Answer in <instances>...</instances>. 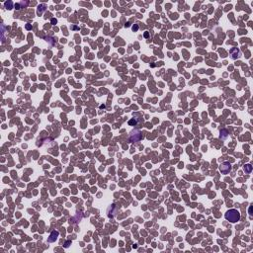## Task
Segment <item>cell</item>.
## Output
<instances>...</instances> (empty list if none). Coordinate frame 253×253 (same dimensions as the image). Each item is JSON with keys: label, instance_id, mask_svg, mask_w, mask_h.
<instances>
[{"label": "cell", "instance_id": "obj_3", "mask_svg": "<svg viewBox=\"0 0 253 253\" xmlns=\"http://www.w3.org/2000/svg\"><path fill=\"white\" fill-rule=\"evenodd\" d=\"M140 138H141V136H140V133L138 131H134L130 134V140H131V141H133V143L138 141L140 140Z\"/></svg>", "mask_w": 253, "mask_h": 253}, {"label": "cell", "instance_id": "obj_2", "mask_svg": "<svg viewBox=\"0 0 253 253\" xmlns=\"http://www.w3.org/2000/svg\"><path fill=\"white\" fill-rule=\"evenodd\" d=\"M220 172H222V174L229 173V171L231 170L230 163H229V162H224V163H222V165L220 166Z\"/></svg>", "mask_w": 253, "mask_h": 253}, {"label": "cell", "instance_id": "obj_1", "mask_svg": "<svg viewBox=\"0 0 253 253\" xmlns=\"http://www.w3.org/2000/svg\"><path fill=\"white\" fill-rule=\"evenodd\" d=\"M224 218H226V220L230 222H239L241 215L239 211L235 210V209H231V210H228L224 215Z\"/></svg>", "mask_w": 253, "mask_h": 253}, {"label": "cell", "instance_id": "obj_4", "mask_svg": "<svg viewBox=\"0 0 253 253\" xmlns=\"http://www.w3.org/2000/svg\"><path fill=\"white\" fill-rule=\"evenodd\" d=\"M59 231L53 230V233H50V237H48V242H55V241L57 240V238L59 237Z\"/></svg>", "mask_w": 253, "mask_h": 253}, {"label": "cell", "instance_id": "obj_5", "mask_svg": "<svg viewBox=\"0 0 253 253\" xmlns=\"http://www.w3.org/2000/svg\"><path fill=\"white\" fill-rule=\"evenodd\" d=\"M244 171H245V173H250L252 171V166H251V164H245V166H244Z\"/></svg>", "mask_w": 253, "mask_h": 253}]
</instances>
